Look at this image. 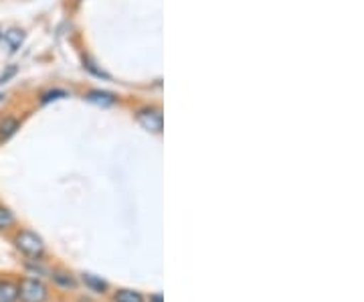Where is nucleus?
I'll return each mask as SVG.
<instances>
[{
	"mask_svg": "<svg viewBox=\"0 0 364 302\" xmlns=\"http://www.w3.org/2000/svg\"><path fill=\"white\" fill-rule=\"evenodd\" d=\"M51 278H53V282L59 286V288H63V290H75L77 288V278L73 276L71 272H67V270H53L51 272Z\"/></svg>",
	"mask_w": 364,
	"mask_h": 302,
	"instance_id": "6",
	"label": "nucleus"
},
{
	"mask_svg": "<svg viewBox=\"0 0 364 302\" xmlns=\"http://www.w3.org/2000/svg\"><path fill=\"white\" fill-rule=\"evenodd\" d=\"M114 302H144V296L138 290L122 288L114 294Z\"/></svg>",
	"mask_w": 364,
	"mask_h": 302,
	"instance_id": "11",
	"label": "nucleus"
},
{
	"mask_svg": "<svg viewBox=\"0 0 364 302\" xmlns=\"http://www.w3.org/2000/svg\"><path fill=\"white\" fill-rule=\"evenodd\" d=\"M14 225H16V217H14L11 207H6V205L0 203V231H9Z\"/></svg>",
	"mask_w": 364,
	"mask_h": 302,
	"instance_id": "10",
	"label": "nucleus"
},
{
	"mask_svg": "<svg viewBox=\"0 0 364 302\" xmlns=\"http://www.w3.org/2000/svg\"><path fill=\"white\" fill-rule=\"evenodd\" d=\"M13 244L16 250L28 260H41L45 256V241L39 234L31 231V229H18L13 237Z\"/></svg>",
	"mask_w": 364,
	"mask_h": 302,
	"instance_id": "1",
	"label": "nucleus"
},
{
	"mask_svg": "<svg viewBox=\"0 0 364 302\" xmlns=\"http://www.w3.org/2000/svg\"><path fill=\"white\" fill-rule=\"evenodd\" d=\"M65 98H69V93L65 90H51V92H45L41 95V104H51V102L65 100Z\"/></svg>",
	"mask_w": 364,
	"mask_h": 302,
	"instance_id": "12",
	"label": "nucleus"
},
{
	"mask_svg": "<svg viewBox=\"0 0 364 302\" xmlns=\"http://www.w3.org/2000/svg\"><path fill=\"white\" fill-rule=\"evenodd\" d=\"M0 302H18V284L9 280V278H0Z\"/></svg>",
	"mask_w": 364,
	"mask_h": 302,
	"instance_id": "8",
	"label": "nucleus"
},
{
	"mask_svg": "<svg viewBox=\"0 0 364 302\" xmlns=\"http://www.w3.org/2000/svg\"><path fill=\"white\" fill-rule=\"evenodd\" d=\"M85 100L93 105H100V108H109V105H116L117 98L114 93L104 92V90H90L85 93Z\"/></svg>",
	"mask_w": 364,
	"mask_h": 302,
	"instance_id": "5",
	"label": "nucleus"
},
{
	"mask_svg": "<svg viewBox=\"0 0 364 302\" xmlns=\"http://www.w3.org/2000/svg\"><path fill=\"white\" fill-rule=\"evenodd\" d=\"M18 130H21V118L18 116H14V114L0 116V145L9 142Z\"/></svg>",
	"mask_w": 364,
	"mask_h": 302,
	"instance_id": "4",
	"label": "nucleus"
},
{
	"mask_svg": "<svg viewBox=\"0 0 364 302\" xmlns=\"http://www.w3.org/2000/svg\"><path fill=\"white\" fill-rule=\"evenodd\" d=\"M136 120L138 124L142 126L144 130L154 132V134H160L164 130V116H162V110L156 108V105H144L136 112Z\"/></svg>",
	"mask_w": 364,
	"mask_h": 302,
	"instance_id": "3",
	"label": "nucleus"
},
{
	"mask_svg": "<svg viewBox=\"0 0 364 302\" xmlns=\"http://www.w3.org/2000/svg\"><path fill=\"white\" fill-rule=\"evenodd\" d=\"M150 302H164L162 301V294H154V296H150Z\"/></svg>",
	"mask_w": 364,
	"mask_h": 302,
	"instance_id": "14",
	"label": "nucleus"
},
{
	"mask_svg": "<svg viewBox=\"0 0 364 302\" xmlns=\"http://www.w3.org/2000/svg\"><path fill=\"white\" fill-rule=\"evenodd\" d=\"M0 102H2V93H0Z\"/></svg>",
	"mask_w": 364,
	"mask_h": 302,
	"instance_id": "15",
	"label": "nucleus"
},
{
	"mask_svg": "<svg viewBox=\"0 0 364 302\" xmlns=\"http://www.w3.org/2000/svg\"><path fill=\"white\" fill-rule=\"evenodd\" d=\"M25 37H26L25 31H23V28H16V26L9 28V31H4V35H2V39H4V43H6V47H9L13 53L21 49V45L25 43Z\"/></svg>",
	"mask_w": 364,
	"mask_h": 302,
	"instance_id": "7",
	"label": "nucleus"
},
{
	"mask_svg": "<svg viewBox=\"0 0 364 302\" xmlns=\"http://www.w3.org/2000/svg\"><path fill=\"white\" fill-rule=\"evenodd\" d=\"M81 282L85 284V288H90L91 292H97V294H105V292L109 290V284L105 282L104 278L90 274V272L81 274Z\"/></svg>",
	"mask_w": 364,
	"mask_h": 302,
	"instance_id": "9",
	"label": "nucleus"
},
{
	"mask_svg": "<svg viewBox=\"0 0 364 302\" xmlns=\"http://www.w3.org/2000/svg\"><path fill=\"white\" fill-rule=\"evenodd\" d=\"M16 73H18V67H16V66L6 67V69H4V71L0 73V85H2V83H9V81H11V79L16 76Z\"/></svg>",
	"mask_w": 364,
	"mask_h": 302,
	"instance_id": "13",
	"label": "nucleus"
},
{
	"mask_svg": "<svg viewBox=\"0 0 364 302\" xmlns=\"http://www.w3.org/2000/svg\"><path fill=\"white\" fill-rule=\"evenodd\" d=\"M49 288L37 276H25L18 282V301L21 302H47Z\"/></svg>",
	"mask_w": 364,
	"mask_h": 302,
	"instance_id": "2",
	"label": "nucleus"
}]
</instances>
